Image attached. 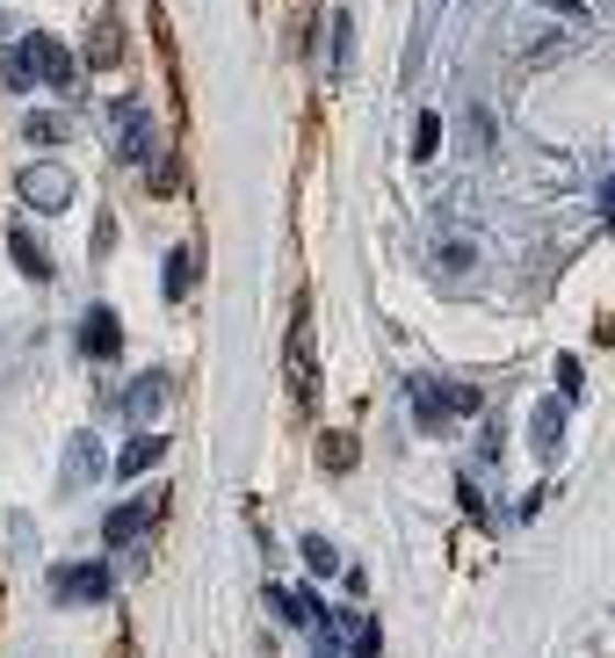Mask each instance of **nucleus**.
<instances>
[{
  "label": "nucleus",
  "instance_id": "nucleus-11",
  "mask_svg": "<svg viewBox=\"0 0 615 658\" xmlns=\"http://www.w3.org/2000/svg\"><path fill=\"white\" fill-rule=\"evenodd\" d=\"M153 514H159V500H123L116 514L102 521V536H109V543H116V550H123V543H138L145 528H153Z\"/></svg>",
  "mask_w": 615,
  "mask_h": 658
},
{
  "label": "nucleus",
  "instance_id": "nucleus-21",
  "mask_svg": "<svg viewBox=\"0 0 615 658\" xmlns=\"http://www.w3.org/2000/svg\"><path fill=\"white\" fill-rule=\"evenodd\" d=\"M304 565H312V572H340V557H334L326 536H304Z\"/></svg>",
  "mask_w": 615,
  "mask_h": 658
},
{
  "label": "nucleus",
  "instance_id": "nucleus-15",
  "mask_svg": "<svg viewBox=\"0 0 615 658\" xmlns=\"http://www.w3.org/2000/svg\"><path fill=\"white\" fill-rule=\"evenodd\" d=\"M435 268H441V276H471V268H478V246L463 239V232H441V239H435Z\"/></svg>",
  "mask_w": 615,
  "mask_h": 658
},
{
  "label": "nucleus",
  "instance_id": "nucleus-19",
  "mask_svg": "<svg viewBox=\"0 0 615 658\" xmlns=\"http://www.w3.org/2000/svg\"><path fill=\"white\" fill-rule=\"evenodd\" d=\"M189 282H195V260L175 246V254H167V304H181V297H189Z\"/></svg>",
  "mask_w": 615,
  "mask_h": 658
},
{
  "label": "nucleus",
  "instance_id": "nucleus-1",
  "mask_svg": "<svg viewBox=\"0 0 615 658\" xmlns=\"http://www.w3.org/2000/svg\"><path fill=\"white\" fill-rule=\"evenodd\" d=\"M8 87H36V80H52L58 94H72L80 87V58L58 44L52 30H30L22 44H8V73H0Z\"/></svg>",
  "mask_w": 615,
  "mask_h": 658
},
{
  "label": "nucleus",
  "instance_id": "nucleus-22",
  "mask_svg": "<svg viewBox=\"0 0 615 658\" xmlns=\"http://www.w3.org/2000/svg\"><path fill=\"white\" fill-rule=\"evenodd\" d=\"M348 52H355V15H334V73H348Z\"/></svg>",
  "mask_w": 615,
  "mask_h": 658
},
{
  "label": "nucleus",
  "instance_id": "nucleus-10",
  "mask_svg": "<svg viewBox=\"0 0 615 658\" xmlns=\"http://www.w3.org/2000/svg\"><path fill=\"white\" fill-rule=\"evenodd\" d=\"M290 383H298V405L318 399V377H312V319L298 312V326H290Z\"/></svg>",
  "mask_w": 615,
  "mask_h": 658
},
{
  "label": "nucleus",
  "instance_id": "nucleus-25",
  "mask_svg": "<svg viewBox=\"0 0 615 658\" xmlns=\"http://www.w3.org/2000/svg\"><path fill=\"white\" fill-rule=\"evenodd\" d=\"M550 15H564V22H586V0H544Z\"/></svg>",
  "mask_w": 615,
  "mask_h": 658
},
{
  "label": "nucleus",
  "instance_id": "nucleus-17",
  "mask_svg": "<svg viewBox=\"0 0 615 658\" xmlns=\"http://www.w3.org/2000/svg\"><path fill=\"white\" fill-rule=\"evenodd\" d=\"M463 145H471L478 159L500 145V138H492V109H485V102H463Z\"/></svg>",
  "mask_w": 615,
  "mask_h": 658
},
{
  "label": "nucleus",
  "instance_id": "nucleus-8",
  "mask_svg": "<svg viewBox=\"0 0 615 658\" xmlns=\"http://www.w3.org/2000/svg\"><path fill=\"white\" fill-rule=\"evenodd\" d=\"M15 189H22V203H30V210H66L72 203V174L66 167H30Z\"/></svg>",
  "mask_w": 615,
  "mask_h": 658
},
{
  "label": "nucleus",
  "instance_id": "nucleus-13",
  "mask_svg": "<svg viewBox=\"0 0 615 658\" xmlns=\"http://www.w3.org/2000/svg\"><path fill=\"white\" fill-rule=\"evenodd\" d=\"M8 254H15V268H22V276H30V282H52V254H44V239H36V232H8Z\"/></svg>",
  "mask_w": 615,
  "mask_h": 658
},
{
  "label": "nucleus",
  "instance_id": "nucleus-2",
  "mask_svg": "<svg viewBox=\"0 0 615 658\" xmlns=\"http://www.w3.org/2000/svg\"><path fill=\"white\" fill-rule=\"evenodd\" d=\"M405 399H413V420H421L427 434H449L457 420H478L485 413V399H478V383H441V377H405Z\"/></svg>",
  "mask_w": 615,
  "mask_h": 658
},
{
  "label": "nucleus",
  "instance_id": "nucleus-18",
  "mask_svg": "<svg viewBox=\"0 0 615 658\" xmlns=\"http://www.w3.org/2000/svg\"><path fill=\"white\" fill-rule=\"evenodd\" d=\"M22 138H30V145H58V138H66V116H58V109H36V116H22Z\"/></svg>",
  "mask_w": 615,
  "mask_h": 658
},
{
  "label": "nucleus",
  "instance_id": "nucleus-24",
  "mask_svg": "<svg viewBox=\"0 0 615 658\" xmlns=\"http://www.w3.org/2000/svg\"><path fill=\"white\" fill-rule=\"evenodd\" d=\"M435 131H441V123H435V116H421V131H413V159L435 153Z\"/></svg>",
  "mask_w": 615,
  "mask_h": 658
},
{
  "label": "nucleus",
  "instance_id": "nucleus-5",
  "mask_svg": "<svg viewBox=\"0 0 615 658\" xmlns=\"http://www.w3.org/2000/svg\"><path fill=\"white\" fill-rule=\"evenodd\" d=\"M153 153H159L153 116H145L138 102H123L116 109V159H123V167H153Z\"/></svg>",
  "mask_w": 615,
  "mask_h": 658
},
{
  "label": "nucleus",
  "instance_id": "nucleus-16",
  "mask_svg": "<svg viewBox=\"0 0 615 658\" xmlns=\"http://www.w3.org/2000/svg\"><path fill=\"white\" fill-rule=\"evenodd\" d=\"M88 58H94V66H116V58H123V30H116V15H94Z\"/></svg>",
  "mask_w": 615,
  "mask_h": 658
},
{
  "label": "nucleus",
  "instance_id": "nucleus-9",
  "mask_svg": "<svg viewBox=\"0 0 615 658\" xmlns=\"http://www.w3.org/2000/svg\"><path fill=\"white\" fill-rule=\"evenodd\" d=\"M80 355H94V363H102V355H123V319L109 312V304H94V312L80 319Z\"/></svg>",
  "mask_w": 615,
  "mask_h": 658
},
{
  "label": "nucleus",
  "instance_id": "nucleus-7",
  "mask_svg": "<svg viewBox=\"0 0 615 658\" xmlns=\"http://www.w3.org/2000/svg\"><path fill=\"white\" fill-rule=\"evenodd\" d=\"M528 449L544 456V464H558V449H564V399H536V405H528Z\"/></svg>",
  "mask_w": 615,
  "mask_h": 658
},
{
  "label": "nucleus",
  "instance_id": "nucleus-3",
  "mask_svg": "<svg viewBox=\"0 0 615 658\" xmlns=\"http://www.w3.org/2000/svg\"><path fill=\"white\" fill-rule=\"evenodd\" d=\"M268 607H276V615H282L290 629H304V637H312L318 651H348V644H355V629H348V623H334V615L318 607V593H312V587H268Z\"/></svg>",
  "mask_w": 615,
  "mask_h": 658
},
{
  "label": "nucleus",
  "instance_id": "nucleus-4",
  "mask_svg": "<svg viewBox=\"0 0 615 658\" xmlns=\"http://www.w3.org/2000/svg\"><path fill=\"white\" fill-rule=\"evenodd\" d=\"M109 593H116L109 565H58L52 572V601H66V607H94V601H109Z\"/></svg>",
  "mask_w": 615,
  "mask_h": 658
},
{
  "label": "nucleus",
  "instance_id": "nucleus-14",
  "mask_svg": "<svg viewBox=\"0 0 615 658\" xmlns=\"http://www.w3.org/2000/svg\"><path fill=\"white\" fill-rule=\"evenodd\" d=\"M153 464H167V434H138V442L116 456V478H138V470H153Z\"/></svg>",
  "mask_w": 615,
  "mask_h": 658
},
{
  "label": "nucleus",
  "instance_id": "nucleus-23",
  "mask_svg": "<svg viewBox=\"0 0 615 658\" xmlns=\"http://www.w3.org/2000/svg\"><path fill=\"white\" fill-rule=\"evenodd\" d=\"M318 456H326V470H348V464H355V442H348V434H334Z\"/></svg>",
  "mask_w": 615,
  "mask_h": 658
},
{
  "label": "nucleus",
  "instance_id": "nucleus-6",
  "mask_svg": "<svg viewBox=\"0 0 615 658\" xmlns=\"http://www.w3.org/2000/svg\"><path fill=\"white\" fill-rule=\"evenodd\" d=\"M167 399H175V377H167V369H145V377H131V391H123V420H159Z\"/></svg>",
  "mask_w": 615,
  "mask_h": 658
},
{
  "label": "nucleus",
  "instance_id": "nucleus-12",
  "mask_svg": "<svg viewBox=\"0 0 615 658\" xmlns=\"http://www.w3.org/2000/svg\"><path fill=\"white\" fill-rule=\"evenodd\" d=\"M102 478V442L94 434H72L66 442V486H94Z\"/></svg>",
  "mask_w": 615,
  "mask_h": 658
},
{
  "label": "nucleus",
  "instance_id": "nucleus-20",
  "mask_svg": "<svg viewBox=\"0 0 615 658\" xmlns=\"http://www.w3.org/2000/svg\"><path fill=\"white\" fill-rule=\"evenodd\" d=\"M558 399H564V405H580V399H586V369L572 363V355H558Z\"/></svg>",
  "mask_w": 615,
  "mask_h": 658
},
{
  "label": "nucleus",
  "instance_id": "nucleus-26",
  "mask_svg": "<svg viewBox=\"0 0 615 658\" xmlns=\"http://www.w3.org/2000/svg\"><path fill=\"white\" fill-rule=\"evenodd\" d=\"M601 210H608V218H615V181H608V189H601Z\"/></svg>",
  "mask_w": 615,
  "mask_h": 658
}]
</instances>
